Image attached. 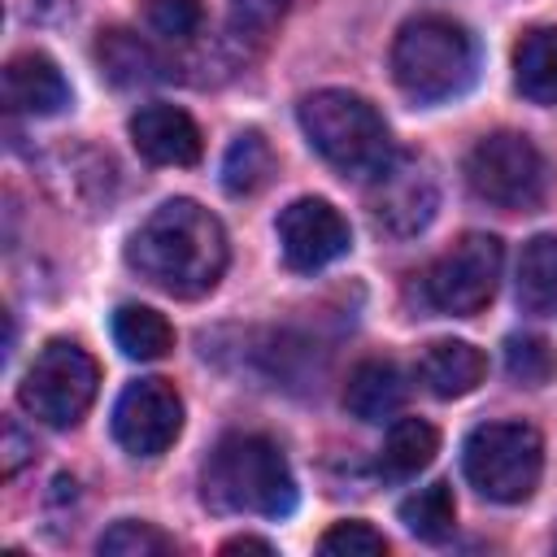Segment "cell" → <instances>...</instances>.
<instances>
[{"label":"cell","instance_id":"24","mask_svg":"<svg viewBox=\"0 0 557 557\" xmlns=\"http://www.w3.org/2000/svg\"><path fill=\"white\" fill-rule=\"evenodd\" d=\"M96 548L109 553V557H161V553H174V540H170L165 531H157L152 522L126 518V522H113V527L96 540Z\"/></svg>","mask_w":557,"mask_h":557},{"label":"cell","instance_id":"28","mask_svg":"<svg viewBox=\"0 0 557 557\" xmlns=\"http://www.w3.org/2000/svg\"><path fill=\"white\" fill-rule=\"evenodd\" d=\"M35 453V444H26V435L17 431V422L4 426V474H17V466Z\"/></svg>","mask_w":557,"mask_h":557},{"label":"cell","instance_id":"3","mask_svg":"<svg viewBox=\"0 0 557 557\" xmlns=\"http://www.w3.org/2000/svg\"><path fill=\"white\" fill-rule=\"evenodd\" d=\"M479 74L474 35L440 13L413 17L400 26L392 44V78L418 104H440L461 96Z\"/></svg>","mask_w":557,"mask_h":557},{"label":"cell","instance_id":"1","mask_svg":"<svg viewBox=\"0 0 557 557\" xmlns=\"http://www.w3.org/2000/svg\"><path fill=\"white\" fill-rule=\"evenodd\" d=\"M126 261L152 287L178 300H196L218 287V278L226 274L231 248H226L222 222L196 200L178 196L152 209V218L131 235Z\"/></svg>","mask_w":557,"mask_h":557},{"label":"cell","instance_id":"11","mask_svg":"<svg viewBox=\"0 0 557 557\" xmlns=\"http://www.w3.org/2000/svg\"><path fill=\"white\" fill-rule=\"evenodd\" d=\"M352 244V231L344 213L322 196H300L278 213V248L292 270H322L335 257H344Z\"/></svg>","mask_w":557,"mask_h":557},{"label":"cell","instance_id":"22","mask_svg":"<svg viewBox=\"0 0 557 557\" xmlns=\"http://www.w3.org/2000/svg\"><path fill=\"white\" fill-rule=\"evenodd\" d=\"M400 522L405 531H413L418 540L426 544H440L453 535V522H457V505H453V487L448 483H426L418 492H409L400 500Z\"/></svg>","mask_w":557,"mask_h":557},{"label":"cell","instance_id":"5","mask_svg":"<svg viewBox=\"0 0 557 557\" xmlns=\"http://www.w3.org/2000/svg\"><path fill=\"white\" fill-rule=\"evenodd\" d=\"M470 487L496 505H522L544 474V440L531 422H483L461 444Z\"/></svg>","mask_w":557,"mask_h":557},{"label":"cell","instance_id":"23","mask_svg":"<svg viewBox=\"0 0 557 557\" xmlns=\"http://www.w3.org/2000/svg\"><path fill=\"white\" fill-rule=\"evenodd\" d=\"M505 370L513 383H527V387H544L553 374H557V348L544 339V335H509L505 339Z\"/></svg>","mask_w":557,"mask_h":557},{"label":"cell","instance_id":"14","mask_svg":"<svg viewBox=\"0 0 557 557\" xmlns=\"http://www.w3.org/2000/svg\"><path fill=\"white\" fill-rule=\"evenodd\" d=\"M483 374H487V357L466 339H435L418 357V379L440 400L470 396L483 383Z\"/></svg>","mask_w":557,"mask_h":557},{"label":"cell","instance_id":"2","mask_svg":"<svg viewBox=\"0 0 557 557\" xmlns=\"http://www.w3.org/2000/svg\"><path fill=\"white\" fill-rule=\"evenodd\" d=\"M200 496L213 513L287 518L296 509V474L270 435H222L200 470Z\"/></svg>","mask_w":557,"mask_h":557},{"label":"cell","instance_id":"16","mask_svg":"<svg viewBox=\"0 0 557 557\" xmlns=\"http://www.w3.org/2000/svg\"><path fill=\"white\" fill-rule=\"evenodd\" d=\"M96 61L109 74V83H117V87H144V83L170 78L165 61L152 52V44L131 30H104L96 44Z\"/></svg>","mask_w":557,"mask_h":557},{"label":"cell","instance_id":"29","mask_svg":"<svg viewBox=\"0 0 557 557\" xmlns=\"http://www.w3.org/2000/svg\"><path fill=\"white\" fill-rule=\"evenodd\" d=\"M231 553H274V544L257 540V535H235V540L222 544V557H231Z\"/></svg>","mask_w":557,"mask_h":557},{"label":"cell","instance_id":"26","mask_svg":"<svg viewBox=\"0 0 557 557\" xmlns=\"http://www.w3.org/2000/svg\"><path fill=\"white\" fill-rule=\"evenodd\" d=\"M292 0H231V35L244 44H265Z\"/></svg>","mask_w":557,"mask_h":557},{"label":"cell","instance_id":"25","mask_svg":"<svg viewBox=\"0 0 557 557\" xmlns=\"http://www.w3.org/2000/svg\"><path fill=\"white\" fill-rule=\"evenodd\" d=\"M144 22L161 39H191L205 22L200 0H144Z\"/></svg>","mask_w":557,"mask_h":557},{"label":"cell","instance_id":"19","mask_svg":"<svg viewBox=\"0 0 557 557\" xmlns=\"http://www.w3.org/2000/svg\"><path fill=\"white\" fill-rule=\"evenodd\" d=\"M274 178V148L261 131H239L222 157V187L231 196H257Z\"/></svg>","mask_w":557,"mask_h":557},{"label":"cell","instance_id":"6","mask_svg":"<svg viewBox=\"0 0 557 557\" xmlns=\"http://www.w3.org/2000/svg\"><path fill=\"white\" fill-rule=\"evenodd\" d=\"M466 183L479 200L505 209V213H531L544 205L553 170L548 157L518 131L483 135L466 157Z\"/></svg>","mask_w":557,"mask_h":557},{"label":"cell","instance_id":"15","mask_svg":"<svg viewBox=\"0 0 557 557\" xmlns=\"http://www.w3.org/2000/svg\"><path fill=\"white\" fill-rule=\"evenodd\" d=\"M405 396H409V383H405L400 366L374 357V361H361V366L348 374L344 409H348L352 418H361V422H383V418L400 413Z\"/></svg>","mask_w":557,"mask_h":557},{"label":"cell","instance_id":"18","mask_svg":"<svg viewBox=\"0 0 557 557\" xmlns=\"http://www.w3.org/2000/svg\"><path fill=\"white\" fill-rule=\"evenodd\" d=\"M513 83L535 104H557V26H535L513 48Z\"/></svg>","mask_w":557,"mask_h":557},{"label":"cell","instance_id":"8","mask_svg":"<svg viewBox=\"0 0 557 557\" xmlns=\"http://www.w3.org/2000/svg\"><path fill=\"white\" fill-rule=\"evenodd\" d=\"M500 265H505V244L496 235H483V231L461 235L422 274V287H426L431 309L453 313V318H474L496 296Z\"/></svg>","mask_w":557,"mask_h":557},{"label":"cell","instance_id":"7","mask_svg":"<svg viewBox=\"0 0 557 557\" xmlns=\"http://www.w3.org/2000/svg\"><path fill=\"white\" fill-rule=\"evenodd\" d=\"M96 387H100L96 357L70 339H52L39 348V357L22 374L17 400L30 418L48 426H78L96 400Z\"/></svg>","mask_w":557,"mask_h":557},{"label":"cell","instance_id":"9","mask_svg":"<svg viewBox=\"0 0 557 557\" xmlns=\"http://www.w3.org/2000/svg\"><path fill=\"white\" fill-rule=\"evenodd\" d=\"M366 205H370L374 226L392 239H409V235L426 231L440 209V183H435L431 161L413 157V152H392L374 170Z\"/></svg>","mask_w":557,"mask_h":557},{"label":"cell","instance_id":"12","mask_svg":"<svg viewBox=\"0 0 557 557\" xmlns=\"http://www.w3.org/2000/svg\"><path fill=\"white\" fill-rule=\"evenodd\" d=\"M131 144L152 165H196L200 161V126L178 104H144L131 117Z\"/></svg>","mask_w":557,"mask_h":557},{"label":"cell","instance_id":"20","mask_svg":"<svg viewBox=\"0 0 557 557\" xmlns=\"http://www.w3.org/2000/svg\"><path fill=\"white\" fill-rule=\"evenodd\" d=\"M518 305L527 313H557V235H535L522 248Z\"/></svg>","mask_w":557,"mask_h":557},{"label":"cell","instance_id":"21","mask_svg":"<svg viewBox=\"0 0 557 557\" xmlns=\"http://www.w3.org/2000/svg\"><path fill=\"white\" fill-rule=\"evenodd\" d=\"M113 339L135 361H157L174 348V326L148 305H122L113 313Z\"/></svg>","mask_w":557,"mask_h":557},{"label":"cell","instance_id":"13","mask_svg":"<svg viewBox=\"0 0 557 557\" xmlns=\"http://www.w3.org/2000/svg\"><path fill=\"white\" fill-rule=\"evenodd\" d=\"M4 104L22 117H52L70 104V83L44 52H17L4 65Z\"/></svg>","mask_w":557,"mask_h":557},{"label":"cell","instance_id":"27","mask_svg":"<svg viewBox=\"0 0 557 557\" xmlns=\"http://www.w3.org/2000/svg\"><path fill=\"white\" fill-rule=\"evenodd\" d=\"M318 548L331 553V557H379V553H387V540H383L370 522L348 518V522H335V527L318 540Z\"/></svg>","mask_w":557,"mask_h":557},{"label":"cell","instance_id":"17","mask_svg":"<svg viewBox=\"0 0 557 557\" xmlns=\"http://www.w3.org/2000/svg\"><path fill=\"white\" fill-rule=\"evenodd\" d=\"M440 453V435L426 418H396L383 448H379V474L392 483L413 479L418 470H426Z\"/></svg>","mask_w":557,"mask_h":557},{"label":"cell","instance_id":"4","mask_svg":"<svg viewBox=\"0 0 557 557\" xmlns=\"http://www.w3.org/2000/svg\"><path fill=\"white\" fill-rule=\"evenodd\" d=\"M296 117L309 148L339 174H374L392 157L383 113L357 91L322 87L300 100Z\"/></svg>","mask_w":557,"mask_h":557},{"label":"cell","instance_id":"10","mask_svg":"<svg viewBox=\"0 0 557 557\" xmlns=\"http://www.w3.org/2000/svg\"><path fill=\"white\" fill-rule=\"evenodd\" d=\"M183 431V396L170 379H139L113 405V440L131 457H161Z\"/></svg>","mask_w":557,"mask_h":557}]
</instances>
